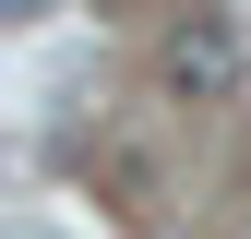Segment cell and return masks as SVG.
Masks as SVG:
<instances>
[{
    "label": "cell",
    "mask_w": 251,
    "mask_h": 239,
    "mask_svg": "<svg viewBox=\"0 0 251 239\" xmlns=\"http://www.w3.org/2000/svg\"><path fill=\"white\" fill-rule=\"evenodd\" d=\"M168 96H239V36H227V24L168 36Z\"/></svg>",
    "instance_id": "obj_1"
}]
</instances>
